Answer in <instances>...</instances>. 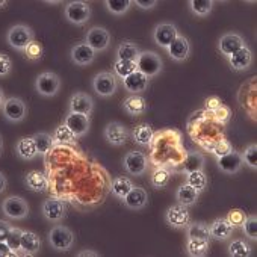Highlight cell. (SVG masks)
Wrapping results in <instances>:
<instances>
[{
    "label": "cell",
    "mask_w": 257,
    "mask_h": 257,
    "mask_svg": "<svg viewBox=\"0 0 257 257\" xmlns=\"http://www.w3.org/2000/svg\"><path fill=\"white\" fill-rule=\"evenodd\" d=\"M124 170L131 176H143L147 170V158L143 152H128L122 161Z\"/></svg>",
    "instance_id": "cell-13"
},
{
    "label": "cell",
    "mask_w": 257,
    "mask_h": 257,
    "mask_svg": "<svg viewBox=\"0 0 257 257\" xmlns=\"http://www.w3.org/2000/svg\"><path fill=\"white\" fill-rule=\"evenodd\" d=\"M2 112L10 122H22L28 115V104L19 97H10L5 98L2 104Z\"/></svg>",
    "instance_id": "cell-10"
},
{
    "label": "cell",
    "mask_w": 257,
    "mask_h": 257,
    "mask_svg": "<svg viewBox=\"0 0 257 257\" xmlns=\"http://www.w3.org/2000/svg\"><path fill=\"white\" fill-rule=\"evenodd\" d=\"M41 212H43V216L49 222H61L67 215V207H65V203L62 200L52 197L43 203Z\"/></svg>",
    "instance_id": "cell-12"
},
{
    "label": "cell",
    "mask_w": 257,
    "mask_h": 257,
    "mask_svg": "<svg viewBox=\"0 0 257 257\" xmlns=\"http://www.w3.org/2000/svg\"><path fill=\"white\" fill-rule=\"evenodd\" d=\"M189 8L191 11L198 16V17H204L209 16L213 10V2L212 0H191L189 2Z\"/></svg>",
    "instance_id": "cell-43"
},
{
    "label": "cell",
    "mask_w": 257,
    "mask_h": 257,
    "mask_svg": "<svg viewBox=\"0 0 257 257\" xmlns=\"http://www.w3.org/2000/svg\"><path fill=\"white\" fill-rule=\"evenodd\" d=\"M52 137H53V143L58 144V146H74L76 140H77L65 124L58 125L55 128V132H53Z\"/></svg>",
    "instance_id": "cell-35"
},
{
    "label": "cell",
    "mask_w": 257,
    "mask_h": 257,
    "mask_svg": "<svg viewBox=\"0 0 257 257\" xmlns=\"http://www.w3.org/2000/svg\"><path fill=\"white\" fill-rule=\"evenodd\" d=\"M242 164H243L242 162V156H240V153H236V152H231V153L216 159L218 168L222 173H227V174H236L240 170Z\"/></svg>",
    "instance_id": "cell-24"
},
{
    "label": "cell",
    "mask_w": 257,
    "mask_h": 257,
    "mask_svg": "<svg viewBox=\"0 0 257 257\" xmlns=\"http://www.w3.org/2000/svg\"><path fill=\"white\" fill-rule=\"evenodd\" d=\"M228 62L230 67L236 71H245L249 68L251 62H252V53L249 50L248 46H243L242 49H239L237 52H234L231 56H228Z\"/></svg>",
    "instance_id": "cell-22"
},
{
    "label": "cell",
    "mask_w": 257,
    "mask_h": 257,
    "mask_svg": "<svg viewBox=\"0 0 257 257\" xmlns=\"http://www.w3.org/2000/svg\"><path fill=\"white\" fill-rule=\"evenodd\" d=\"M213 116H215V119L218 121V122H227L228 121V118L231 116V110L225 106V104H221L215 112H213Z\"/></svg>",
    "instance_id": "cell-51"
},
{
    "label": "cell",
    "mask_w": 257,
    "mask_h": 257,
    "mask_svg": "<svg viewBox=\"0 0 257 257\" xmlns=\"http://www.w3.org/2000/svg\"><path fill=\"white\" fill-rule=\"evenodd\" d=\"M25 183H26L28 189L29 191H34V192H44L49 188L47 177L43 173H40V171H31V173H28L26 177H25Z\"/></svg>",
    "instance_id": "cell-29"
},
{
    "label": "cell",
    "mask_w": 257,
    "mask_h": 257,
    "mask_svg": "<svg viewBox=\"0 0 257 257\" xmlns=\"http://www.w3.org/2000/svg\"><path fill=\"white\" fill-rule=\"evenodd\" d=\"M95 52L86 44V43H77L73 46L71 52H70V56H71V61L76 64V65H89L94 62L95 59Z\"/></svg>",
    "instance_id": "cell-19"
},
{
    "label": "cell",
    "mask_w": 257,
    "mask_h": 257,
    "mask_svg": "<svg viewBox=\"0 0 257 257\" xmlns=\"http://www.w3.org/2000/svg\"><path fill=\"white\" fill-rule=\"evenodd\" d=\"M186 237L188 239H203V240H209L210 239V233H209V224L206 222H189L186 227Z\"/></svg>",
    "instance_id": "cell-34"
},
{
    "label": "cell",
    "mask_w": 257,
    "mask_h": 257,
    "mask_svg": "<svg viewBox=\"0 0 257 257\" xmlns=\"http://www.w3.org/2000/svg\"><path fill=\"white\" fill-rule=\"evenodd\" d=\"M4 152V141H2V137H0V155Z\"/></svg>",
    "instance_id": "cell-61"
},
{
    "label": "cell",
    "mask_w": 257,
    "mask_h": 257,
    "mask_svg": "<svg viewBox=\"0 0 257 257\" xmlns=\"http://www.w3.org/2000/svg\"><path fill=\"white\" fill-rule=\"evenodd\" d=\"M204 164H206V159H204V156L201 153L191 152V153H188L186 159L183 161V173L189 174V173H194V171H203Z\"/></svg>",
    "instance_id": "cell-33"
},
{
    "label": "cell",
    "mask_w": 257,
    "mask_h": 257,
    "mask_svg": "<svg viewBox=\"0 0 257 257\" xmlns=\"http://www.w3.org/2000/svg\"><path fill=\"white\" fill-rule=\"evenodd\" d=\"M104 7L113 16H122V14H125L128 10H131L132 2H131V0H106Z\"/></svg>",
    "instance_id": "cell-41"
},
{
    "label": "cell",
    "mask_w": 257,
    "mask_h": 257,
    "mask_svg": "<svg viewBox=\"0 0 257 257\" xmlns=\"http://www.w3.org/2000/svg\"><path fill=\"white\" fill-rule=\"evenodd\" d=\"M140 53H141V50L134 41H121L116 47L115 56H116V61H134V62H137Z\"/></svg>",
    "instance_id": "cell-27"
},
{
    "label": "cell",
    "mask_w": 257,
    "mask_h": 257,
    "mask_svg": "<svg viewBox=\"0 0 257 257\" xmlns=\"http://www.w3.org/2000/svg\"><path fill=\"white\" fill-rule=\"evenodd\" d=\"M243 46H246L245 41H243V38H242L240 35H237V34H233V32L222 35V37L219 38V43H218L219 52H221L222 55H225V56H231L234 52H237V50L242 49Z\"/></svg>",
    "instance_id": "cell-21"
},
{
    "label": "cell",
    "mask_w": 257,
    "mask_h": 257,
    "mask_svg": "<svg viewBox=\"0 0 257 257\" xmlns=\"http://www.w3.org/2000/svg\"><path fill=\"white\" fill-rule=\"evenodd\" d=\"M13 71V61L7 53H0V77H7Z\"/></svg>",
    "instance_id": "cell-50"
},
{
    "label": "cell",
    "mask_w": 257,
    "mask_h": 257,
    "mask_svg": "<svg viewBox=\"0 0 257 257\" xmlns=\"http://www.w3.org/2000/svg\"><path fill=\"white\" fill-rule=\"evenodd\" d=\"M4 101H5V94H4V91H2V88H0V107H2V104H4Z\"/></svg>",
    "instance_id": "cell-58"
},
{
    "label": "cell",
    "mask_w": 257,
    "mask_h": 257,
    "mask_svg": "<svg viewBox=\"0 0 257 257\" xmlns=\"http://www.w3.org/2000/svg\"><path fill=\"white\" fill-rule=\"evenodd\" d=\"M227 219H228L234 227H242V224H243L245 219H246V213H245L243 210H240V209H233V210L228 212Z\"/></svg>",
    "instance_id": "cell-49"
},
{
    "label": "cell",
    "mask_w": 257,
    "mask_h": 257,
    "mask_svg": "<svg viewBox=\"0 0 257 257\" xmlns=\"http://www.w3.org/2000/svg\"><path fill=\"white\" fill-rule=\"evenodd\" d=\"M228 254L231 257H249L252 254V249L245 240L236 239L228 245Z\"/></svg>",
    "instance_id": "cell-39"
},
{
    "label": "cell",
    "mask_w": 257,
    "mask_h": 257,
    "mask_svg": "<svg viewBox=\"0 0 257 257\" xmlns=\"http://www.w3.org/2000/svg\"><path fill=\"white\" fill-rule=\"evenodd\" d=\"M46 4H49V5H59L61 2H55V0H49V2H47V0H46Z\"/></svg>",
    "instance_id": "cell-60"
},
{
    "label": "cell",
    "mask_w": 257,
    "mask_h": 257,
    "mask_svg": "<svg viewBox=\"0 0 257 257\" xmlns=\"http://www.w3.org/2000/svg\"><path fill=\"white\" fill-rule=\"evenodd\" d=\"M16 153L22 161H34L37 158V147H35V141L32 137H25L20 138L16 144Z\"/></svg>",
    "instance_id": "cell-26"
},
{
    "label": "cell",
    "mask_w": 257,
    "mask_h": 257,
    "mask_svg": "<svg viewBox=\"0 0 257 257\" xmlns=\"http://www.w3.org/2000/svg\"><path fill=\"white\" fill-rule=\"evenodd\" d=\"M8 7V2L7 0H0V10H4V8H7Z\"/></svg>",
    "instance_id": "cell-59"
},
{
    "label": "cell",
    "mask_w": 257,
    "mask_h": 257,
    "mask_svg": "<svg viewBox=\"0 0 257 257\" xmlns=\"http://www.w3.org/2000/svg\"><path fill=\"white\" fill-rule=\"evenodd\" d=\"M49 243L58 251H68L74 245V233L65 225H55L49 231Z\"/></svg>",
    "instance_id": "cell-7"
},
{
    "label": "cell",
    "mask_w": 257,
    "mask_h": 257,
    "mask_svg": "<svg viewBox=\"0 0 257 257\" xmlns=\"http://www.w3.org/2000/svg\"><path fill=\"white\" fill-rule=\"evenodd\" d=\"M59 88H61V79L53 71H44L35 80V89L43 97H55Z\"/></svg>",
    "instance_id": "cell-9"
},
{
    "label": "cell",
    "mask_w": 257,
    "mask_h": 257,
    "mask_svg": "<svg viewBox=\"0 0 257 257\" xmlns=\"http://www.w3.org/2000/svg\"><path fill=\"white\" fill-rule=\"evenodd\" d=\"M104 141L113 147H122L131 140V132L128 128L121 124L119 121H110L103 131Z\"/></svg>",
    "instance_id": "cell-4"
},
{
    "label": "cell",
    "mask_w": 257,
    "mask_h": 257,
    "mask_svg": "<svg viewBox=\"0 0 257 257\" xmlns=\"http://www.w3.org/2000/svg\"><path fill=\"white\" fill-rule=\"evenodd\" d=\"M149 82L150 79L143 74L141 71H135L131 76H127L125 79H122V85L128 92H134V94H140L144 92L149 88Z\"/></svg>",
    "instance_id": "cell-23"
},
{
    "label": "cell",
    "mask_w": 257,
    "mask_h": 257,
    "mask_svg": "<svg viewBox=\"0 0 257 257\" xmlns=\"http://www.w3.org/2000/svg\"><path fill=\"white\" fill-rule=\"evenodd\" d=\"M137 67H138V71H141L143 74H146L150 79V77L158 76L162 71L164 62L158 53L146 50V52L140 53V56L137 59Z\"/></svg>",
    "instance_id": "cell-3"
},
{
    "label": "cell",
    "mask_w": 257,
    "mask_h": 257,
    "mask_svg": "<svg viewBox=\"0 0 257 257\" xmlns=\"http://www.w3.org/2000/svg\"><path fill=\"white\" fill-rule=\"evenodd\" d=\"M41 249V239L34 231H23L22 233V254L25 255H35Z\"/></svg>",
    "instance_id": "cell-28"
},
{
    "label": "cell",
    "mask_w": 257,
    "mask_h": 257,
    "mask_svg": "<svg viewBox=\"0 0 257 257\" xmlns=\"http://www.w3.org/2000/svg\"><path fill=\"white\" fill-rule=\"evenodd\" d=\"M165 221L171 228H185L191 222V215L186 206L177 203L167 209Z\"/></svg>",
    "instance_id": "cell-11"
},
{
    "label": "cell",
    "mask_w": 257,
    "mask_h": 257,
    "mask_svg": "<svg viewBox=\"0 0 257 257\" xmlns=\"http://www.w3.org/2000/svg\"><path fill=\"white\" fill-rule=\"evenodd\" d=\"M168 56L174 61V62H183L188 59L189 53H191V44L188 41L186 37L180 35L170 44V47L167 49Z\"/></svg>",
    "instance_id": "cell-17"
},
{
    "label": "cell",
    "mask_w": 257,
    "mask_h": 257,
    "mask_svg": "<svg viewBox=\"0 0 257 257\" xmlns=\"http://www.w3.org/2000/svg\"><path fill=\"white\" fill-rule=\"evenodd\" d=\"M25 56L29 59V61H40L43 56H44V47L40 41L34 40L26 49H25Z\"/></svg>",
    "instance_id": "cell-45"
},
{
    "label": "cell",
    "mask_w": 257,
    "mask_h": 257,
    "mask_svg": "<svg viewBox=\"0 0 257 257\" xmlns=\"http://www.w3.org/2000/svg\"><path fill=\"white\" fill-rule=\"evenodd\" d=\"M186 252L191 257H204L209 252V240L203 239H188Z\"/></svg>",
    "instance_id": "cell-37"
},
{
    "label": "cell",
    "mask_w": 257,
    "mask_h": 257,
    "mask_svg": "<svg viewBox=\"0 0 257 257\" xmlns=\"http://www.w3.org/2000/svg\"><path fill=\"white\" fill-rule=\"evenodd\" d=\"M240 156L245 165H248L252 170L257 168V146L255 144H249Z\"/></svg>",
    "instance_id": "cell-46"
},
{
    "label": "cell",
    "mask_w": 257,
    "mask_h": 257,
    "mask_svg": "<svg viewBox=\"0 0 257 257\" xmlns=\"http://www.w3.org/2000/svg\"><path fill=\"white\" fill-rule=\"evenodd\" d=\"M179 37V31L176 28V25L173 23H161L155 28L153 31V40L155 43L162 47V49H168L170 44Z\"/></svg>",
    "instance_id": "cell-15"
},
{
    "label": "cell",
    "mask_w": 257,
    "mask_h": 257,
    "mask_svg": "<svg viewBox=\"0 0 257 257\" xmlns=\"http://www.w3.org/2000/svg\"><path fill=\"white\" fill-rule=\"evenodd\" d=\"M170 179H171V174L168 170L165 168H156L150 177V182H152V186L156 188V189H164L168 186L170 183Z\"/></svg>",
    "instance_id": "cell-40"
},
{
    "label": "cell",
    "mask_w": 257,
    "mask_h": 257,
    "mask_svg": "<svg viewBox=\"0 0 257 257\" xmlns=\"http://www.w3.org/2000/svg\"><path fill=\"white\" fill-rule=\"evenodd\" d=\"M210 152H212V153L216 156V159H218V158H221V156H225V155L234 152V149H233V146H231V143H230L228 140H221V141L215 143L213 147H210Z\"/></svg>",
    "instance_id": "cell-48"
},
{
    "label": "cell",
    "mask_w": 257,
    "mask_h": 257,
    "mask_svg": "<svg viewBox=\"0 0 257 257\" xmlns=\"http://www.w3.org/2000/svg\"><path fill=\"white\" fill-rule=\"evenodd\" d=\"M32 138H34V141H35L37 153L41 155V156L47 155V153L53 149V146H55L53 137L49 135V134H46V132H38V134L32 135Z\"/></svg>",
    "instance_id": "cell-36"
},
{
    "label": "cell",
    "mask_w": 257,
    "mask_h": 257,
    "mask_svg": "<svg viewBox=\"0 0 257 257\" xmlns=\"http://www.w3.org/2000/svg\"><path fill=\"white\" fill-rule=\"evenodd\" d=\"M135 5L141 10H152L158 5L156 0H137Z\"/></svg>",
    "instance_id": "cell-54"
},
{
    "label": "cell",
    "mask_w": 257,
    "mask_h": 257,
    "mask_svg": "<svg viewBox=\"0 0 257 257\" xmlns=\"http://www.w3.org/2000/svg\"><path fill=\"white\" fill-rule=\"evenodd\" d=\"M34 40L35 34L28 25H16L7 34V43L17 52H25Z\"/></svg>",
    "instance_id": "cell-1"
},
{
    "label": "cell",
    "mask_w": 257,
    "mask_h": 257,
    "mask_svg": "<svg viewBox=\"0 0 257 257\" xmlns=\"http://www.w3.org/2000/svg\"><path fill=\"white\" fill-rule=\"evenodd\" d=\"M138 71L137 62L134 61H116L113 62V74L116 77H119L121 80L125 79L127 76H131L132 73Z\"/></svg>",
    "instance_id": "cell-38"
},
{
    "label": "cell",
    "mask_w": 257,
    "mask_h": 257,
    "mask_svg": "<svg viewBox=\"0 0 257 257\" xmlns=\"http://www.w3.org/2000/svg\"><path fill=\"white\" fill-rule=\"evenodd\" d=\"M94 109V101L92 98L82 91H77L71 95L70 98V112H76V113H83V115H91Z\"/></svg>",
    "instance_id": "cell-18"
},
{
    "label": "cell",
    "mask_w": 257,
    "mask_h": 257,
    "mask_svg": "<svg viewBox=\"0 0 257 257\" xmlns=\"http://www.w3.org/2000/svg\"><path fill=\"white\" fill-rule=\"evenodd\" d=\"M242 228H243V233L246 237L255 240L257 239V218H255V215H246V219L242 224Z\"/></svg>",
    "instance_id": "cell-47"
},
{
    "label": "cell",
    "mask_w": 257,
    "mask_h": 257,
    "mask_svg": "<svg viewBox=\"0 0 257 257\" xmlns=\"http://www.w3.org/2000/svg\"><path fill=\"white\" fill-rule=\"evenodd\" d=\"M64 17L68 23L74 26H83L91 19V7L82 0H74L68 2L64 8Z\"/></svg>",
    "instance_id": "cell-2"
},
{
    "label": "cell",
    "mask_w": 257,
    "mask_h": 257,
    "mask_svg": "<svg viewBox=\"0 0 257 257\" xmlns=\"http://www.w3.org/2000/svg\"><path fill=\"white\" fill-rule=\"evenodd\" d=\"M98 255H100V254H98L97 251H89V249L77 252V257H98Z\"/></svg>",
    "instance_id": "cell-56"
},
{
    "label": "cell",
    "mask_w": 257,
    "mask_h": 257,
    "mask_svg": "<svg viewBox=\"0 0 257 257\" xmlns=\"http://www.w3.org/2000/svg\"><path fill=\"white\" fill-rule=\"evenodd\" d=\"M110 32L103 28V26H94L91 28L86 35H85V43L95 52V53H100V52H106L110 46Z\"/></svg>",
    "instance_id": "cell-8"
},
{
    "label": "cell",
    "mask_w": 257,
    "mask_h": 257,
    "mask_svg": "<svg viewBox=\"0 0 257 257\" xmlns=\"http://www.w3.org/2000/svg\"><path fill=\"white\" fill-rule=\"evenodd\" d=\"M7 186H8V180L4 176V173H0V194L7 191Z\"/></svg>",
    "instance_id": "cell-57"
},
{
    "label": "cell",
    "mask_w": 257,
    "mask_h": 257,
    "mask_svg": "<svg viewBox=\"0 0 257 257\" xmlns=\"http://www.w3.org/2000/svg\"><path fill=\"white\" fill-rule=\"evenodd\" d=\"M198 195H200V192H198L197 189H194L192 186H189L188 183H185V185H182V186L177 189V192H176V200H177V203H180V204L189 207V206H194V204L197 203Z\"/></svg>",
    "instance_id": "cell-31"
},
{
    "label": "cell",
    "mask_w": 257,
    "mask_h": 257,
    "mask_svg": "<svg viewBox=\"0 0 257 257\" xmlns=\"http://www.w3.org/2000/svg\"><path fill=\"white\" fill-rule=\"evenodd\" d=\"M186 183L189 186H192L194 189H197L198 192H201L207 186V176L204 174V171L189 173V174H186Z\"/></svg>",
    "instance_id": "cell-42"
},
{
    "label": "cell",
    "mask_w": 257,
    "mask_h": 257,
    "mask_svg": "<svg viewBox=\"0 0 257 257\" xmlns=\"http://www.w3.org/2000/svg\"><path fill=\"white\" fill-rule=\"evenodd\" d=\"M13 255H16V254L8 246V243L7 242H0V257H13Z\"/></svg>",
    "instance_id": "cell-55"
},
{
    "label": "cell",
    "mask_w": 257,
    "mask_h": 257,
    "mask_svg": "<svg viewBox=\"0 0 257 257\" xmlns=\"http://www.w3.org/2000/svg\"><path fill=\"white\" fill-rule=\"evenodd\" d=\"M11 230H13V225L8 221H0V242L7 240Z\"/></svg>",
    "instance_id": "cell-53"
},
{
    "label": "cell",
    "mask_w": 257,
    "mask_h": 257,
    "mask_svg": "<svg viewBox=\"0 0 257 257\" xmlns=\"http://www.w3.org/2000/svg\"><path fill=\"white\" fill-rule=\"evenodd\" d=\"M92 89L100 97H112L118 89L116 76L110 71H100L92 79Z\"/></svg>",
    "instance_id": "cell-5"
},
{
    "label": "cell",
    "mask_w": 257,
    "mask_h": 257,
    "mask_svg": "<svg viewBox=\"0 0 257 257\" xmlns=\"http://www.w3.org/2000/svg\"><path fill=\"white\" fill-rule=\"evenodd\" d=\"M2 212L5 216L10 219H25L29 215V204L23 197L19 195H11L4 200L2 203Z\"/></svg>",
    "instance_id": "cell-6"
},
{
    "label": "cell",
    "mask_w": 257,
    "mask_h": 257,
    "mask_svg": "<svg viewBox=\"0 0 257 257\" xmlns=\"http://www.w3.org/2000/svg\"><path fill=\"white\" fill-rule=\"evenodd\" d=\"M234 225L227 219V218H218L215 219L212 224H209V233H210V239L215 240H225L228 239L233 231H234Z\"/></svg>",
    "instance_id": "cell-20"
},
{
    "label": "cell",
    "mask_w": 257,
    "mask_h": 257,
    "mask_svg": "<svg viewBox=\"0 0 257 257\" xmlns=\"http://www.w3.org/2000/svg\"><path fill=\"white\" fill-rule=\"evenodd\" d=\"M64 124L70 128L76 138H82L89 131L91 119H89L88 115L76 113V112H68L67 116H65V122Z\"/></svg>",
    "instance_id": "cell-14"
},
{
    "label": "cell",
    "mask_w": 257,
    "mask_h": 257,
    "mask_svg": "<svg viewBox=\"0 0 257 257\" xmlns=\"http://www.w3.org/2000/svg\"><path fill=\"white\" fill-rule=\"evenodd\" d=\"M122 109L132 116H140L147 110V101L141 94H132L122 101Z\"/></svg>",
    "instance_id": "cell-25"
},
{
    "label": "cell",
    "mask_w": 257,
    "mask_h": 257,
    "mask_svg": "<svg viewBox=\"0 0 257 257\" xmlns=\"http://www.w3.org/2000/svg\"><path fill=\"white\" fill-rule=\"evenodd\" d=\"M222 104V101L218 98V97H215V95H212V97H207L206 98V103H204V106H206V110L207 112H210V113H213L219 106Z\"/></svg>",
    "instance_id": "cell-52"
},
{
    "label": "cell",
    "mask_w": 257,
    "mask_h": 257,
    "mask_svg": "<svg viewBox=\"0 0 257 257\" xmlns=\"http://www.w3.org/2000/svg\"><path fill=\"white\" fill-rule=\"evenodd\" d=\"M22 233H23L22 228L13 227V230L10 231L7 240H5L16 255H17V254H22Z\"/></svg>",
    "instance_id": "cell-44"
},
{
    "label": "cell",
    "mask_w": 257,
    "mask_h": 257,
    "mask_svg": "<svg viewBox=\"0 0 257 257\" xmlns=\"http://www.w3.org/2000/svg\"><path fill=\"white\" fill-rule=\"evenodd\" d=\"M132 188H134V183L131 182V179H127V177L118 176V177H113L110 182V192L118 200H122Z\"/></svg>",
    "instance_id": "cell-32"
},
{
    "label": "cell",
    "mask_w": 257,
    "mask_h": 257,
    "mask_svg": "<svg viewBox=\"0 0 257 257\" xmlns=\"http://www.w3.org/2000/svg\"><path fill=\"white\" fill-rule=\"evenodd\" d=\"M121 201H122V204L127 209H131V210H141L149 203V194H147V191L144 188L134 186L131 191L127 192V195Z\"/></svg>",
    "instance_id": "cell-16"
},
{
    "label": "cell",
    "mask_w": 257,
    "mask_h": 257,
    "mask_svg": "<svg viewBox=\"0 0 257 257\" xmlns=\"http://www.w3.org/2000/svg\"><path fill=\"white\" fill-rule=\"evenodd\" d=\"M132 137H134V141H135L138 146L147 147V146L152 144L153 137H155V132H153V128H152L150 124L143 122V124H138V125L134 128Z\"/></svg>",
    "instance_id": "cell-30"
}]
</instances>
